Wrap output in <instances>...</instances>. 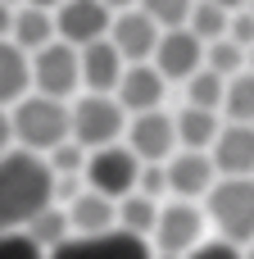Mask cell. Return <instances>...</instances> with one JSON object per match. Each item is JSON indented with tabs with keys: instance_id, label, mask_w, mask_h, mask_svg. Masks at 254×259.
Returning <instances> with one entry per match:
<instances>
[{
	"instance_id": "obj_1",
	"label": "cell",
	"mask_w": 254,
	"mask_h": 259,
	"mask_svg": "<svg viewBox=\"0 0 254 259\" xmlns=\"http://www.w3.org/2000/svg\"><path fill=\"white\" fill-rule=\"evenodd\" d=\"M50 164L23 146L0 155V232H23V223L50 205Z\"/></svg>"
},
{
	"instance_id": "obj_2",
	"label": "cell",
	"mask_w": 254,
	"mask_h": 259,
	"mask_svg": "<svg viewBox=\"0 0 254 259\" xmlns=\"http://www.w3.org/2000/svg\"><path fill=\"white\" fill-rule=\"evenodd\" d=\"M9 127H14V146H23L32 155H45L59 141H68V100L27 91L23 100L9 105Z\"/></svg>"
},
{
	"instance_id": "obj_3",
	"label": "cell",
	"mask_w": 254,
	"mask_h": 259,
	"mask_svg": "<svg viewBox=\"0 0 254 259\" xmlns=\"http://www.w3.org/2000/svg\"><path fill=\"white\" fill-rule=\"evenodd\" d=\"M200 209L223 241H236V246L254 241V178H218L205 191Z\"/></svg>"
},
{
	"instance_id": "obj_4",
	"label": "cell",
	"mask_w": 254,
	"mask_h": 259,
	"mask_svg": "<svg viewBox=\"0 0 254 259\" xmlns=\"http://www.w3.org/2000/svg\"><path fill=\"white\" fill-rule=\"evenodd\" d=\"M123 127H127V109H123L114 96L77 91V96L68 100V137H73L82 150H100V146L123 141Z\"/></svg>"
},
{
	"instance_id": "obj_5",
	"label": "cell",
	"mask_w": 254,
	"mask_h": 259,
	"mask_svg": "<svg viewBox=\"0 0 254 259\" xmlns=\"http://www.w3.org/2000/svg\"><path fill=\"white\" fill-rule=\"evenodd\" d=\"M205 209L200 200H159V214H155V228H150V250H164V255H186L191 246L205 241Z\"/></svg>"
},
{
	"instance_id": "obj_6",
	"label": "cell",
	"mask_w": 254,
	"mask_h": 259,
	"mask_svg": "<svg viewBox=\"0 0 254 259\" xmlns=\"http://www.w3.org/2000/svg\"><path fill=\"white\" fill-rule=\"evenodd\" d=\"M27 68H32V91L41 96H55V100H73L82 91V68H77V46L68 41H45L41 50L27 55Z\"/></svg>"
},
{
	"instance_id": "obj_7",
	"label": "cell",
	"mask_w": 254,
	"mask_h": 259,
	"mask_svg": "<svg viewBox=\"0 0 254 259\" xmlns=\"http://www.w3.org/2000/svg\"><path fill=\"white\" fill-rule=\"evenodd\" d=\"M136 173H141V159L114 141V146H100V150H86V164H82V182L109 200H123L127 191H136Z\"/></svg>"
},
{
	"instance_id": "obj_8",
	"label": "cell",
	"mask_w": 254,
	"mask_h": 259,
	"mask_svg": "<svg viewBox=\"0 0 254 259\" xmlns=\"http://www.w3.org/2000/svg\"><path fill=\"white\" fill-rule=\"evenodd\" d=\"M123 146L141 159V164H164L177 150V132H173V114L168 109H145V114H127L123 127Z\"/></svg>"
},
{
	"instance_id": "obj_9",
	"label": "cell",
	"mask_w": 254,
	"mask_h": 259,
	"mask_svg": "<svg viewBox=\"0 0 254 259\" xmlns=\"http://www.w3.org/2000/svg\"><path fill=\"white\" fill-rule=\"evenodd\" d=\"M150 64L164 73V82H177L182 87L195 68H205V41L195 32H186V27H164L159 41H155Z\"/></svg>"
},
{
	"instance_id": "obj_10",
	"label": "cell",
	"mask_w": 254,
	"mask_h": 259,
	"mask_svg": "<svg viewBox=\"0 0 254 259\" xmlns=\"http://www.w3.org/2000/svg\"><path fill=\"white\" fill-rule=\"evenodd\" d=\"M50 18H55V36L59 41H68V46H91V41H100V36H109V9L100 5V0H59L55 9H50Z\"/></svg>"
},
{
	"instance_id": "obj_11",
	"label": "cell",
	"mask_w": 254,
	"mask_h": 259,
	"mask_svg": "<svg viewBox=\"0 0 254 259\" xmlns=\"http://www.w3.org/2000/svg\"><path fill=\"white\" fill-rule=\"evenodd\" d=\"M164 182H168V196L177 200H205V191L218 182V168L209 150H173L164 159Z\"/></svg>"
},
{
	"instance_id": "obj_12",
	"label": "cell",
	"mask_w": 254,
	"mask_h": 259,
	"mask_svg": "<svg viewBox=\"0 0 254 259\" xmlns=\"http://www.w3.org/2000/svg\"><path fill=\"white\" fill-rule=\"evenodd\" d=\"M45 259H150V241L127 232H100V237H68L64 246L45 250Z\"/></svg>"
},
{
	"instance_id": "obj_13",
	"label": "cell",
	"mask_w": 254,
	"mask_h": 259,
	"mask_svg": "<svg viewBox=\"0 0 254 259\" xmlns=\"http://www.w3.org/2000/svg\"><path fill=\"white\" fill-rule=\"evenodd\" d=\"M159 23L145 14V9H118L114 18H109V46L127 59V64H141V59H150L155 55V41H159Z\"/></svg>"
},
{
	"instance_id": "obj_14",
	"label": "cell",
	"mask_w": 254,
	"mask_h": 259,
	"mask_svg": "<svg viewBox=\"0 0 254 259\" xmlns=\"http://www.w3.org/2000/svg\"><path fill=\"white\" fill-rule=\"evenodd\" d=\"M164 96H168V82L164 73L141 59V64H123V77L114 87V100L127 109V114H145V109H164Z\"/></svg>"
},
{
	"instance_id": "obj_15",
	"label": "cell",
	"mask_w": 254,
	"mask_h": 259,
	"mask_svg": "<svg viewBox=\"0 0 254 259\" xmlns=\"http://www.w3.org/2000/svg\"><path fill=\"white\" fill-rule=\"evenodd\" d=\"M209 159L218 168V178H254V123H223Z\"/></svg>"
},
{
	"instance_id": "obj_16",
	"label": "cell",
	"mask_w": 254,
	"mask_h": 259,
	"mask_svg": "<svg viewBox=\"0 0 254 259\" xmlns=\"http://www.w3.org/2000/svg\"><path fill=\"white\" fill-rule=\"evenodd\" d=\"M123 55L109 46V36L91 41V46H77V68H82V91H100V96H114L118 77H123Z\"/></svg>"
},
{
	"instance_id": "obj_17",
	"label": "cell",
	"mask_w": 254,
	"mask_h": 259,
	"mask_svg": "<svg viewBox=\"0 0 254 259\" xmlns=\"http://www.w3.org/2000/svg\"><path fill=\"white\" fill-rule=\"evenodd\" d=\"M114 205H118V200H109V196H100V191L82 187V191L64 205L73 237H100V232H114V214H118Z\"/></svg>"
},
{
	"instance_id": "obj_18",
	"label": "cell",
	"mask_w": 254,
	"mask_h": 259,
	"mask_svg": "<svg viewBox=\"0 0 254 259\" xmlns=\"http://www.w3.org/2000/svg\"><path fill=\"white\" fill-rule=\"evenodd\" d=\"M223 127V114L218 109H195V105H182L173 114V132H177V150H209L214 137Z\"/></svg>"
},
{
	"instance_id": "obj_19",
	"label": "cell",
	"mask_w": 254,
	"mask_h": 259,
	"mask_svg": "<svg viewBox=\"0 0 254 259\" xmlns=\"http://www.w3.org/2000/svg\"><path fill=\"white\" fill-rule=\"evenodd\" d=\"M9 41H14L23 55H32V50H41L45 41H55V18H50V9L18 5L14 18H9Z\"/></svg>"
},
{
	"instance_id": "obj_20",
	"label": "cell",
	"mask_w": 254,
	"mask_h": 259,
	"mask_svg": "<svg viewBox=\"0 0 254 259\" xmlns=\"http://www.w3.org/2000/svg\"><path fill=\"white\" fill-rule=\"evenodd\" d=\"M32 91V68H27V55L0 36V109H9L14 100H23Z\"/></svg>"
},
{
	"instance_id": "obj_21",
	"label": "cell",
	"mask_w": 254,
	"mask_h": 259,
	"mask_svg": "<svg viewBox=\"0 0 254 259\" xmlns=\"http://www.w3.org/2000/svg\"><path fill=\"white\" fill-rule=\"evenodd\" d=\"M118 214H114V228L118 232H127V237H141V241H150V228H155V214H159V200H150V196H141V191H127L118 205H114Z\"/></svg>"
},
{
	"instance_id": "obj_22",
	"label": "cell",
	"mask_w": 254,
	"mask_h": 259,
	"mask_svg": "<svg viewBox=\"0 0 254 259\" xmlns=\"http://www.w3.org/2000/svg\"><path fill=\"white\" fill-rule=\"evenodd\" d=\"M23 237H27L32 246H41V250H55V246H64V241L73 237L64 205H45V209H36V214L23 223Z\"/></svg>"
},
{
	"instance_id": "obj_23",
	"label": "cell",
	"mask_w": 254,
	"mask_h": 259,
	"mask_svg": "<svg viewBox=\"0 0 254 259\" xmlns=\"http://www.w3.org/2000/svg\"><path fill=\"white\" fill-rule=\"evenodd\" d=\"M218 114H223V123H254V73L250 68H241V73L227 77Z\"/></svg>"
},
{
	"instance_id": "obj_24",
	"label": "cell",
	"mask_w": 254,
	"mask_h": 259,
	"mask_svg": "<svg viewBox=\"0 0 254 259\" xmlns=\"http://www.w3.org/2000/svg\"><path fill=\"white\" fill-rule=\"evenodd\" d=\"M223 87H227V77H218L214 68H195V73L182 82V105L218 109V105H223Z\"/></svg>"
},
{
	"instance_id": "obj_25",
	"label": "cell",
	"mask_w": 254,
	"mask_h": 259,
	"mask_svg": "<svg viewBox=\"0 0 254 259\" xmlns=\"http://www.w3.org/2000/svg\"><path fill=\"white\" fill-rule=\"evenodd\" d=\"M182 27L195 32L200 41H218V36H227V9H218L214 0H191V14Z\"/></svg>"
},
{
	"instance_id": "obj_26",
	"label": "cell",
	"mask_w": 254,
	"mask_h": 259,
	"mask_svg": "<svg viewBox=\"0 0 254 259\" xmlns=\"http://www.w3.org/2000/svg\"><path fill=\"white\" fill-rule=\"evenodd\" d=\"M205 68H214L218 77H232L245 68V46H236L232 36H218V41H205Z\"/></svg>"
},
{
	"instance_id": "obj_27",
	"label": "cell",
	"mask_w": 254,
	"mask_h": 259,
	"mask_svg": "<svg viewBox=\"0 0 254 259\" xmlns=\"http://www.w3.org/2000/svg\"><path fill=\"white\" fill-rule=\"evenodd\" d=\"M136 9H145L159 27H182L191 14V0H136Z\"/></svg>"
},
{
	"instance_id": "obj_28",
	"label": "cell",
	"mask_w": 254,
	"mask_h": 259,
	"mask_svg": "<svg viewBox=\"0 0 254 259\" xmlns=\"http://www.w3.org/2000/svg\"><path fill=\"white\" fill-rule=\"evenodd\" d=\"M45 164H50V173H82V164H86V150L68 137V141H59L55 150H45Z\"/></svg>"
},
{
	"instance_id": "obj_29",
	"label": "cell",
	"mask_w": 254,
	"mask_h": 259,
	"mask_svg": "<svg viewBox=\"0 0 254 259\" xmlns=\"http://www.w3.org/2000/svg\"><path fill=\"white\" fill-rule=\"evenodd\" d=\"M182 259H245L236 241H223V237H205L200 246H191Z\"/></svg>"
},
{
	"instance_id": "obj_30",
	"label": "cell",
	"mask_w": 254,
	"mask_h": 259,
	"mask_svg": "<svg viewBox=\"0 0 254 259\" xmlns=\"http://www.w3.org/2000/svg\"><path fill=\"white\" fill-rule=\"evenodd\" d=\"M136 191L150 200H168V182H164V164H141L136 173Z\"/></svg>"
},
{
	"instance_id": "obj_31",
	"label": "cell",
	"mask_w": 254,
	"mask_h": 259,
	"mask_svg": "<svg viewBox=\"0 0 254 259\" xmlns=\"http://www.w3.org/2000/svg\"><path fill=\"white\" fill-rule=\"evenodd\" d=\"M0 259H45V250L32 246L23 232H0Z\"/></svg>"
},
{
	"instance_id": "obj_32",
	"label": "cell",
	"mask_w": 254,
	"mask_h": 259,
	"mask_svg": "<svg viewBox=\"0 0 254 259\" xmlns=\"http://www.w3.org/2000/svg\"><path fill=\"white\" fill-rule=\"evenodd\" d=\"M227 36H232L236 46H254V14H250V9L227 14Z\"/></svg>"
},
{
	"instance_id": "obj_33",
	"label": "cell",
	"mask_w": 254,
	"mask_h": 259,
	"mask_svg": "<svg viewBox=\"0 0 254 259\" xmlns=\"http://www.w3.org/2000/svg\"><path fill=\"white\" fill-rule=\"evenodd\" d=\"M14 146V127H9V109H0V155Z\"/></svg>"
},
{
	"instance_id": "obj_34",
	"label": "cell",
	"mask_w": 254,
	"mask_h": 259,
	"mask_svg": "<svg viewBox=\"0 0 254 259\" xmlns=\"http://www.w3.org/2000/svg\"><path fill=\"white\" fill-rule=\"evenodd\" d=\"M9 18H14V9H9V5H0V36H9Z\"/></svg>"
},
{
	"instance_id": "obj_35",
	"label": "cell",
	"mask_w": 254,
	"mask_h": 259,
	"mask_svg": "<svg viewBox=\"0 0 254 259\" xmlns=\"http://www.w3.org/2000/svg\"><path fill=\"white\" fill-rule=\"evenodd\" d=\"M100 5H105V9H109V14H118V9H132V5H136V0H100Z\"/></svg>"
},
{
	"instance_id": "obj_36",
	"label": "cell",
	"mask_w": 254,
	"mask_h": 259,
	"mask_svg": "<svg viewBox=\"0 0 254 259\" xmlns=\"http://www.w3.org/2000/svg\"><path fill=\"white\" fill-rule=\"evenodd\" d=\"M218 9H227V14H236V9H245V0H214Z\"/></svg>"
},
{
	"instance_id": "obj_37",
	"label": "cell",
	"mask_w": 254,
	"mask_h": 259,
	"mask_svg": "<svg viewBox=\"0 0 254 259\" xmlns=\"http://www.w3.org/2000/svg\"><path fill=\"white\" fill-rule=\"evenodd\" d=\"M23 5H36V9H55L59 0H23Z\"/></svg>"
},
{
	"instance_id": "obj_38",
	"label": "cell",
	"mask_w": 254,
	"mask_h": 259,
	"mask_svg": "<svg viewBox=\"0 0 254 259\" xmlns=\"http://www.w3.org/2000/svg\"><path fill=\"white\" fill-rule=\"evenodd\" d=\"M245 68L254 73V46H245Z\"/></svg>"
},
{
	"instance_id": "obj_39",
	"label": "cell",
	"mask_w": 254,
	"mask_h": 259,
	"mask_svg": "<svg viewBox=\"0 0 254 259\" xmlns=\"http://www.w3.org/2000/svg\"><path fill=\"white\" fill-rule=\"evenodd\" d=\"M150 259H182V255H164V250H150Z\"/></svg>"
},
{
	"instance_id": "obj_40",
	"label": "cell",
	"mask_w": 254,
	"mask_h": 259,
	"mask_svg": "<svg viewBox=\"0 0 254 259\" xmlns=\"http://www.w3.org/2000/svg\"><path fill=\"white\" fill-rule=\"evenodd\" d=\"M241 255H245V259H254V241H250V246H241Z\"/></svg>"
},
{
	"instance_id": "obj_41",
	"label": "cell",
	"mask_w": 254,
	"mask_h": 259,
	"mask_svg": "<svg viewBox=\"0 0 254 259\" xmlns=\"http://www.w3.org/2000/svg\"><path fill=\"white\" fill-rule=\"evenodd\" d=\"M0 5H9V9H18V5H23V0H0Z\"/></svg>"
},
{
	"instance_id": "obj_42",
	"label": "cell",
	"mask_w": 254,
	"mask_h": 259,
	"mask_svg": "<svg viewBox=\"0 0 254 259\" xmlns=\"http://www.w3.org/2000/svg\"><path fill=\"white\" fill-rule=\"evenodd\" d=\"M245 9H250V14H254V0H245Z\"/></svg>"
}]
</instances>
